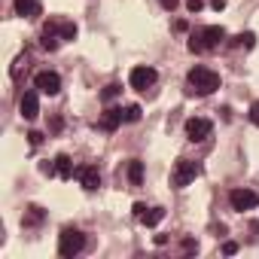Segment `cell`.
<instances>
[{
    "instance_id": "6da1fadb",
    "label": "cell",
    "mask_w": 259,
    "mask_h": 259,
    "mask_svg": "<svg viewBox=\"0 0 259 259\" xmlns=\"http://www.w3.org/2000/svg\"><path fill=\"white\" fill-rule=\"evenodd\" d=\"M73 37H76V25L73 22H67V19H49L43 25V31H40V46L46 52H55L61 43H67Z\"/></svg>"
},
{
    "instance_id": "7a4b0ae2",
    "label": "cell",
    "mask_w": 259,
    "mask_h": 259,
    "mask_svg": "<svg viewBox=\"0 0 259 259\" xmlns=\"http://www.w3.org/2000/svg\"><path fill=\"white\" fill-rule=\"evenodd\" d=\"M226 28L223 25H204V28H195L189 34V52L195 55H204V52H213L226 43Z\"/></svg>"
},
{
    "instance_id": "3957f363",
    "label": "cell",
    "mask_w": 259,
    "mask_h": 259,
    "mask_svg": "<svg viewBox=\"0 0 259 259\" xmlns=\"http://www.w3.org/2000/svg\"><path fill=\"white\" fill-rule=\"evenodd\" d=\"M186 85H189V95H198V98H207L220 89V73L204 67V64H195L189 73H186Z\"/></svg>"
},
{
    "instance_id": "277c9868",
    "label": "cell",
    "mask_w": 259,
    "mask_h": 259,
    "mask_svg": "<svg viewBox=\"0 0 259 259\" xmlns=\"http://www.w3.org/2000/svg\"><path fill=\"white\" fill-rule=\"evenodd\" d=\"M82 250H85V232L76 229V226L61 229V235H58V253H61L64 259H73V256H79Z\"/></svg>"
},
{
    "instance_id": "5b68a950",
    "label": "cell",
    "mask_w": 259,
    "mask_h": 259,
    "mask_svg": "<svg viewBox=\"0 0 259 259\" xmlns=\"http://www.w3.org/2000/svg\"><path fill=\"white\" fill-rule=\"evenodd\" d=\"M198 174H201V165H195V162H189V159H177L174 168H171V186H174V189H186Z\"/></svg>"
},
{
    "instance_id": "8992f818",
    "label": "cell",
    "mask_w": 259,
    "mask_h": 259,
    "mask_svg": "<svg viewBox=\"0 0 259 259\" xmlns=\"http://www.w3.org/2000/svg\"><path fill=\"white\" fill-rule=\"evenodd\" d=\"M40 171H43L46 177H61V180H70V177L76 174V168H73V162H70L67 153H58L52 162H43Z\"/></svg>"
},
{
    "instance_id": "52a82bcc",
    "label": "cell",
    "mask_w": 259,
    "mask_h": 259,
    "mask_svg": "<svg viewBox=\"0 0 259 259\" xmlns=\"http://www.w3.org/2000/svg\"><path fill=\"white\" fill-rule=\"evenodd\" d=\"M210 135H213V122H210V119H204V116L186 119V138H189L192 144H204Z\"/></svg>"
},
{
    "instance_id": "ba28073f",
    "label": "cell",
    "mask_w": 259,
    "mask_h": 259,
    "mask_svg": "<svg viewBox=\"0 0 259 259\" xmlns=\"http://www.w3.org/2000/svg\"><path fill=\"white\" fill-rule=\"evenodd\" d=\"M156 79H159L156 67H147V64H138V67H132V73H128V82H132V89H138V92L153 89Z\"/></svg>"
},
{
    "instance_id": "9c48e42d",
    "label": "cell",
    "mask_w": 259,
    "mask_h": 259,
    "mask_svg": "<svg viewBox=\"0 0 259 259\" xmlns=\"http://www.w3.org/2000/svg\"><path fill=\"white\" fill-rule=\"evenodd\" d=\"M229 204H232V210H238V213L253 210V207L259 204V192H253V189H232V192H229Z\"/></svg>"
},
{
    "instance_id": "30bf717a",
    "label": "cell",
    "mask_w": 259,
    "mask_h": 259,
    "mask_svg": "<svg viewBox=\"0 0 259 259\" xmlns=\"http://www.w3.org/2000/svg\"><path fill=\"white\" fill-rule=\"evenodd\" d=\"M135 220L141 223V226H147V229H153V226H159L162 220H165V207H147V204H135Z\"/></svg>"
},
{
    "instance_id": "8fae6325",
    "label": "cell",
    "mask_w": 259,
    "mask_h": 259,
    "mask_svg": "<svg viewBox=\"0 0 259 259\" xmlns=\"http://www.w3.org/2000/svg\"><path fill=\"white\" fill-rule=\"evenodd\" d=\"M34 85H37L43 95H49V98H52V95H58V92H61V76H58L55 70H40V73L34 76Z\"/></svg>"
},
{
    "instance_id": "7c38bea8",
    "label": "cell",
    "mask_w": 259,
    "mask_h": 259,
    "mask_svg": "<svg viewBox=\"0 0 259 259\" xmlns=\"http://www.w3.org/2000/svg\"><path fill=\"white\" fill-rule=\"evenodd\" d=\"M73 177L79 180V186H82L85 192H95V189H101V171H98L95 165H79Z\"/></svg>"
},
{
    "instance_id": "4fadbf2b",
    "label": "cell",
    "mask_w": 259,
    "mask_h": 259,
    "mask_svg": "<svg viewBox=\"0 0 259 259\" xmlns=\"http://www.w3.org/2000/svg\"><path fill=\"white\" fill-rule=\"evenodd\" d=\"M19 113H22V119H28V122H34V119L40 116V98H37V92H25V95H22Z\"/></svg>"
},
{
    "instance_id": "5bb4252c",
    "label": "cell",
    "mask_w": 259,
    "mask_h": 259,
    "mask_svg": "<svg viewBox=\"0 0 259 259\" xmlns=\"http://www.w3.org/2000/svg\"><path fill=\"white\" fill-rule=\"evenodd\" d=\"M122 122H125L122 119V107H107L101 113V119H98V128H101V132H116Z\"/></svg>"
},
{
    "instance_id": "9a60e30c",
    "label": "cell",
    "mask_w": 259,
    "mask_h": 259,
    "mask_svg": "<svg viewBox=\"0 0 259 259\" xmlns=\"http://www.w3.org/2000/svg\"><path fill=\"white\" fill-rule=\"evenodd\" d=\"M13 10L22 19H37L43 7H40V0H13Z\"/></svg>"
},
{
    "instance_id": "2e32d148",
    "label": "cell",
    "mask_w": 259,
    "mask_h": 259,
    "mask_svg": "<svg viewBox=\"0 0 259 259\" xmlns=\"http://www.w3.org/2000/svg\"><path fill=\"white\" fill-rule=\"evenodd\" d=\"M125 177H128V183H132V186H141L144 183V162L141 159H132V162H128V168H125Z\"/></svg>"
},
{
    "instance_id": "e0dca14e",
    "label": "cell",
    "mask_w": 259,
    "mask_h": 259,
    "mask_svg": "<svg viewBox=\"0 0 259 259\" xmlns=\"http://www.w3.org/2000/svg\"><path fill=\"white\" fill-rule=\"evenodd\" d=\"M43 217H46V213H43V207H40V204H31V207L25 210V217H22V226H28V229H31V226H40V223H43Z\"/></svg>"
},
{
    "instance_id": "ac0fdd59",
    "label": "cell",
    "mask_w": 259,
    "mask_h": 259,
    "mask_svg": "<svg viewBox=\"0 0 259 259\" xmlns=\"http://www.w3.org/2000/svg\"><path fill=\"white\" fill-rule=\"evenodd\" d=\"M232 46H235V49H253V46H256V34H253V31H244V34L232 37Z\"/></svg>"
},
{
    "instance_id": "d6986e66",
    "label": "cell",
    "mask_w": 259,
    "mask_h": 259,
    "mask_svg": "<svg viewBox=\"0 0 259 259\" xmlns=\"http://www.w3.org/2000/svg\"><path fill=\"white\" fill-rule=\"evenodd\" d=\"M122 119H125V122H138V119H141V107H138V104L122 107Z\"/></svg>"
},
{
    "instance_id": "ffe728a7",
    "label": "cell",
    "mask_w": 259,
    "mask_h": 259,
    "mask_svg": "<svg viewBox=\"0 0 259 259\" xmlns=\"http://www.w3.org/2000/svg\"><path fill=\"white\" fill-rule=\"evenodd\" d=\"M119 92H122V85H119V82H110V85H107V89L101 92V98H104V101H113V98H116Z\"/></svg>"
},
{
    "instance_id": "44dd1931",
    "label": "cell",
    "mask_w": 259,
    "mask_h": 259,
    "mask_svg": "<svg viewBox=\"0 0 259 259\" xmlns=\"http://www.w3.org/2000/svg\"><path fill=\"white\" fill-rule=\"evenodd\" d=\"M186 7H189V13H201L204 10V0H186Z\"/></svg>"
},
{
    "instance_id": "7402d4cb",
    "label": "cell",
    "mask_w": 259,
    "mask_h": 259,
    "mask_svg": "<svg viewBox=\"0 0 259 259\" xmlns=\"http://www.w3.org/2000/svg\"><path fill=\"white\" fill-rule=\"evenodd\" d=\"M247 119H250L253 125H259V101H256V104H250V116H247Z\"/></svg>"
},
{
    "instance_id": "603a6c76",
    "label": "cell",
    "mask_w": 259,
    "mask_h": 259,
    "mask_svg": "<svg viewBox=\"0 0 259 259\" xmlns=\"http://www.w3.org/2000/svg\"><path fill=\"white\" fill-rule=\"evenodd\" d=\"M177 4H180V0H159V7H162V10H168V13H174V10H177Z\"/></svg>"
},
{
    "instance_id": "cb8c5ba5",
    "label": "cell",
    "mask_w": 259,
    "mask_h": 259,
    "mask_svg": "<svg viewBox=\"0 0 259 259\" xmlns=\"http://www.w3.org/2000/svg\"><path fill=\"white\" fill-rule=\"evenodd\" d=\"M28 141H31V147H40V144H43V135H40V132H31Z\"/></svg>"
},
{
    "instance_id": "d4e9b609",
    "label": "cell",
    "mask_w": 259,
    "mask_h": 259,
    "mask_svg": "<svg viewBox=\"0 0 259 259\" xmlns=\"http://www.w3.org/2000/svg\"><path fill=\"white\" fill-rule=\"evenodd\" d=\"M223 253H226V256H232V253H238V244H235V241H229V244H223Z\"/></svg>"
},
{
    "instance_id": "484cf974",
    "label": "cell",
    "mask_w": 259,
    "mask_h": 259,
    "mask_svg": "<svg viewBox=\"0 0 259 259\" xmlns=\"http://www.w3.org/2000/svg\"><path fill=\"white\" fill-rule=\"evenodd\" d=\"M183 250H186V253H195V250H198V244H195V241H186V244H183Z\"/></svg>"
},
{
    "instance_id": "4316f807",
    "label": "cell",
    "mask_w": 259,
    "mask_h": 259,
    "mask_svg": "<svg viewBox=\"0 0 259 259\" xmlns=\"http://www.w3.org/2000/svg\"><path fill=\"white\" fill-rule=\"evenodd\" d=\"M210 7H213V10H217V13H220V10H223V7H226V0H213V4H210Z\"/></svg>"
}]
</instances>
